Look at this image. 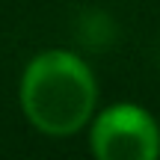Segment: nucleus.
<instances>
[{
  "label": "nucleus",
  "instance_id": "obj_1",
  "mask_svg": "<svg viewBox=\"0 0 160 160\" xmlns=\"http://www.w3.org/2000/svg\"><path fill=\"white\" fill-rule=\"evenodd\" d=\"M18 104L30 128L53 139L89 128L98 110V77L74 51L48 48L36 53L18 80Z\"/></svg>",
  "mask_w": 160,
  "mask_h": 160
},
{
  "label": "nucleus",
  "instance_id": "obj_2",
  "mask_svg": "<svg viewBox=\"0 0 160 160\" xmlns=\"http://www.w3.org/2000/svg\"><path fill=\"white\" fill-rule=\"evenodd\" d=\"M89 151L98 160H157L160 122L142 104H107L89 122Z\"/></svg>",
  "mask_w": 160,
  "mask_h": 160
}]
</instances>
